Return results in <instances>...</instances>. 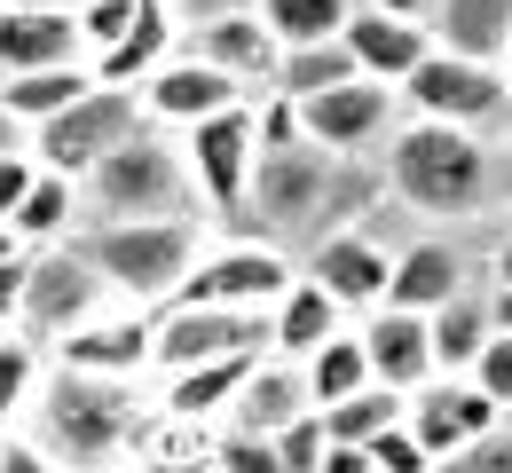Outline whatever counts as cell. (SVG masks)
I'll return each mask as SVG.
<instances>
[{"label":"cell","mask_w":512,"mask_h":473,"mask_svg":"<svg viewBox=\"0 0 512 473\" xmlns=\"http://www.w3.org/2000/svg\"><path fill=\"white\" fill-rule=\"evenodd\" d=\"M79 64H87L79 8H32V16H8V8H0V79H32V71H79Z\"/></svg>","instance_id":"obj_19"},{"label":"cell","mask_w":512,"mask_h":473,"mask_svg":"<svg viewBox=\"0 0 512 473\" xmlns=\"http://www.w3.org/2000/svg\"><path fill=\"white\" fill-rule=\"evenodd\" d=\"M473 387L489 395V403L512 418V332H497L489 347H481V363H473Z\"/></svg>","instance_id":"obj_35"},{"label":"cell","mask_w":512,"mask_h":473,"mask_svg":"<svg viewBox=\"0 0 512 473\" xmlns=\"http://www.w3.org/2000/svg\"><path fill=\"white\" fill-rule=\"evenodd\" d=\"M505 142H512V111H505Z\"/></svg>","instance_id":"obj_49"},{"label":"cell","mask_w":512,"mask_h":473,"mask_svg":"<svg viewBox=\"0 0 512 473\" xmlns=\"http://www.w3.org/2000/svg\"><path fill=\"white\" fill-rule=\"evenodd\" d=\"M0 473H64V466H56L40 442H8V466H0Z\"/></svg>","instance_id":"obj_42"},{"label":"cell","mask_w":512,"mask_h":473,"mask_svg":"<svg viewBox=\"0 0 512 473\" xmlns=\"http://www.w3.org/2000/svg\"><path fill=\"white\" fill-rule=\"evenodd\" d=\"M182 150H190L205 213H245L253 205V174H260V103L229 111V119H205L197 135H182Z\"/></svg>","instance_id":"obj_13"},{"label":"cell","mask_w":512,"mask_h":473,"mask_svg":"<svg viewBox=\"0 0 512 473\" xmlns=\"http://www.w3.org/2000/svg\"><path fill=\"white\" fill-rule=\"evenodd\" d=\"M24 276H32V253L0 245V332H16V316H24Z\"/></svg>","instance_id":"obj_38"},{"label":"cell","mask_w":512,"mask_h":473,"mask_svg":"<svg viewBox=\"0 0 512 473\" xmlns=\"http://www.w3.org/2000/svg\"><path fill=\"white\" fill-rule=\"evenodd\" d=\"M111 308H119V300H111L103 269H95L79 245H48V253H32V276H24V316H16V332L32 339V347H56V339H71L79 324L111 316Z\"/></svg>","instance_id":"obj_7"},{"label":"cell","mask_w":512,"mask_h":473,"mask_svg":"<svg viewBox=\"0 0 512 473\" xmlns=\"http://www.w3.org/2000/svg\"><path fill=\"white\" fill-rule=\"evenodd\" d=\"M292 284H300V261H292L284 245H268V237H221V245H205V261H197V276L182 284V300H190V308L276 316V308L292 300Z\"/></svg>","instance_id":"obj_5"},{"label":"cell","mask_w":512,"mask_h":473,"mask_svg":"<svg viewBox=\"0 0 512 473\" xmlns=\"http://www.w3.org/2000/svg\"><path fill=\"white\" fill-rule=\"evenodd\" d=\"M316 418V395H308V371L300 363H284V355H268L253 371V387L237 395L229 410V434H253V442H284L292 426H308Z\"/></svg>","instance_id":"obj_20"},{"label":"cell","mask_w":512,"mask_h":473,"mask_svg":"<svg viewBox=\"0 0 512 473\" xmlns=\"http://www.w3.org/2000/svg\"><path fill=\"white\" fill-rule=\"evenodd\" d=\"M8 16H32V8H71V0H0Z\"/></svg>","instance_id":"obj_46"},{"label":"cell","mask_w":512,"mask_h":473,"mask_svg":"<svg viewBox=\"0 0 512 473\" xmlns=\"http://www.w3.org/2000/svg\"><path fill=\"white\" fill-rule=\"evenodd\" d=\"M434 48L505 71L512 64V0H442L434 8Z\"/></svg>","instance_id":"obj_24"},{"label":"cell","mask_w":512,"mask_h":473,"mask_svg":"<svg viewBox=\"0 0 512 473\" xmlns=\"http://www.w3.org/2000/svg\"><path fill=\"white\" fill-rule=\"evenodd\" d=\"M489 426H505V410L489 403L473 379H434V387H418V395H410V434L426 442V458H434V466L465 458Z\"/></svg>","instance_id":"obj_18"},{"label":"cell","mask_w":512,"mask_h":473,"mask_svg":"<svg viewBox=\"0 0 512 473\" xmlns=\"http://www.w3.org/2000/svg\"><path fill=\"white\" fill-rule=\"evenodd\" d=\"M371 466H379V473H442L410 426H394V434H379V442H371Z\"/></svg>","instance_id":"obj_36"},{"label":"cell","mask_w":512,"mask_h":473,"mask_svg":"<svg viewBox=\"0 0 512 473\" xmlns=\"http://www.w3.org/2000/svg\"><path fill=\"white\" fill-rule=\"evenodd\" d=\"M48 363H56V371H79V379L142 387V379H158V316H150V308H111V316L79 324L71 339H56Z\"/></svg>","instance_id":"obj_11"},{"label":"cell","mask_w":512,"mask_h":473,"mask_svg":"<svg viewBox=\"0 0 512 473\" xmlns=\"http://www.w3.org/2000/svg\"><path fill=\"white\" fill-rule=\"evenodd\" d=\"M426 324H434V363H442V379H473L481 347L497 339V316H489V276H481L473 292H457L442 316H426Z\"/></svg>","instance_id":"obj_26"},{"label":"cell","mask_w":512,"mask_h":473,"mask_svg":"<svg viewBox=\"0 0 512 473\" xmlns=\"http://www.w3.org/2000/svg\"><path fill=\"white\" fill-rule=\"evenodd\" d=\"M394 426H410V395H394V387H371V395H355V403L323 410V434H331L339 450H371Z\"/></svg>","instance_id":"obj_30"},{"label":"cell","mask_w":512,"mask_h":473,"mask_svg":"<svg viewBox=\"0 0 512 473\" xmlns=\"http://www.w3.org/2000/svg\"><path fill=\"white\" fill-rule=\"evenodd\" d=\"M300 127L331 158H386V142L402 135V95L379 79H347L316 103H300Z\"/></svg>","instance_id":"obj_12"},{"label":"cell","mask_w":512,"mask_h":473,"mask_svg":"<svg viewBox=\"0 0 512 473\" xmlns=\"http://www.w3.org/2000/svg\"><path fill=\"white\" fill-rule=\"evenodd\" d=\"M339 48L355 56L363 79H379V87L402 95V79L434 56V32H426V24H402V16H379V8H355V24H347V40H339Z\"/></svg>","instance_id":"obj_22"},{"label":"cell","mask_w":512,"mask_h":473,"mask_svg":"<svg viewBox=\"0 0 512 473\" xmlns=\"http://www.w3.org/2000/svg\"><path fill=\"white\" fill-rule=\"evenodd\" d=\"M158 403L142 387H119V379H79V371H56L40 379V403H32V426H40V450L64 473H111L127 466V450L150 434Z\"/></svg>","instance_id":"obj_2"},{"label":"cell","mask_w":512,"mask_h":473,"mask_svg":"<svg viewBox=\"0 0 512 473\" xmlns=\"http://www.w3.org/2000/svg\"><path fill=\"white\" fill-rule=\"evenodd\" d=\"M142 127H150V119H142V95L95 79V87L71 103L56 127H40V166H48V174H64V182H87V174H95L111 150H127Z\"/></svg>","instance_id":"obj_8"},{"label":"cell","mask_w":512,"mask_h":473,"mask_svg":"<svg viewBox=\"0 0 512 473\" xmlns=\"http://www.w3.org/2000/svg\"><path fill=\"white\" fill-rule=\"evenodd\" d=\"M237 355H276L268 316H237V308H158V379H182L205 363H237Z\"/></svg>","instance_id":"obj_10"},{"label":"cell","mask_w":512,"mask_h":473,"mask_svg":"<svg viewBox=\"0 0 512 473\" xmlns=\"http://www.w3.org/2000/svg\"><path fill=\"white\" fill-rule=\"evenodd\" d=\"M497 142L465 135V127H434V119H402V135L386 142V190L394 205H410L418 221H473V213H497Z\"/></svg>","instance_id":"obj_1"},{"label":"cell","mask_w":512,"mask_h":473,"mask_svg":"<svg viewBox=\"0 0 512 473\" xmlns=\"http://www.w3.org/2000/svg\"><path fill=\"white\" fill-rule=\"evenodd\" d=\"M260 363L268 355H237V363H205V371H182V379H158V418L166 426H213V418H229Z\"/></svg>","instance_id":"obj_23"},{"label":"cell","mask_w":512,"mask_h":473,"mask_svg":"<svg viewBox=\"0 0 512 473\" xmlns=\"http://www.w3.org/2000/svg\"><path fill=\"white\" fill-rule=\"evenodd\" d=\"M174 8V24L197 32V24H213V16H237V8H253V0H166Z\"/></svg>","instance_id":"obj_40"},{"label":"cell","mask_w":512,"mask_h":473,"mask_svg":"<svg viewBox=\"0 0 512 473\" xmlns=\"http://www.w3.org/2000/svg\"><path fill=\"white\" fill-rule=\"evenodd\" d=\"M481 276H489V261H473L457 237L426 229V237L394 245V292H386V308H402V316H442L449 300L473 292Z\"/></svg>","instance_id":"obj_16"},{"label":"cell","mask_w":512,"mask_h":473,"mask_svg":"<svg viewBox=\"0 0 512 473\" xmlns=\"http://www.w3.org/2000/svg\"><path fill=\"white\" fill-rule=\"evenodd\" d=\"M363 8H379V16H402V24H426V32H434V8H442V0H363Z\"/></svg>","instance_id":"obj_43"},{"label":"cell","mask_w":512,"mask_h":473,"mask_svg":"<svg viewBox=\"0 0 512 473\" xmlns=\"http://www.w3.org/2000/svg\"><path fill=\"white\" fill-rule=\"evenodd\" d=\"M505 79H512V64H505Z\"/></svg>","instance_id":"obj_50"},{"label":"cell","mask_w":512,"mask_h":473,"mask_svg":"<svg viewBox=\"0 0 512 473\" xmlns=\"http://www.w3.org/2000/svg\"><path fill=\"white\" fill-rule=\"evenodd\" d=\"M182 48H190L197 64L229 71L245 95H276V71H284V40L260 24V8H237V16H213V24H197V32H182Z\"/></svg>","instance_id":"obj_17"},{"label":"cell","mask_w":512,"mask_h":473,"mask_svg":"<svg viewBox=\"0 0 512 473\" xmlns=\"http://www.w3.org/2000/svg\"><path fill=\"white\" fill-rule=\"evenodd\" d=\"M32 182H40V158L24 150V158H0V229L16 221V205L32 198Z\"/></svg>","instance_id":"obj_39"},{"label":"cell","mask_w":512,"mask_h":473,"mask_svg":"<svg viewBox=\"0 0 512 473\" xmlns=\"http://www.w3.org/2000/svg\"><path fill=\"white\" fill-rule=\"evenodd\" d=\"M505 111H512L505 71L442 56V48L402 79V119H434V127H465V135H505Z\"/></svg>","instance_id":"obj_6"},{"label":"cell","mask_w":512,"mask_h":473,"mask_svg":"<svg viewBox=\"0 0 512 473\" xmlns=\"http://www.w3.org/2000/svg\"><path fill=\"white\" fill-rule=\"evenodd\" d=\"M331 150H316V142H292V150H260V174H253V213L260 229L253 237H308L316 245V221H323V198H331Z\"/></svg>","instance_id":"obj_9"},{"label":"cell","mask_w":512,"mask_h":473,"mask_svg":"<svg viewBox=\"0 0 512 473\" xmlns=\"http://www.w3.org/2000/svg\"><path fill=\"white\" fill-rule=\"evenodd\" d=\"M347 324H355V316H347V308H339L308 269H300V284H292V300L268 316V332H276V355H284V363H316Z\"/></svg>","instance_id":"obj_25"},{"label":"cell","mask_w":512,"mask_h":473,"mask_svg":"<svg viewBox=\"0 0 512 473\" xmlns=\"http://www.w3.org/2000/svg\"><path fill=\"white\" fill-rule=\"evenodd\" d=\"M40 379H48V347H32L24 332H0V434L40 403Z\"/></svg>","instance_id":"obj_32"},{"label":"cell","mask_w":512,"mask_h":473,"mask_svg":"<svg viewBox=\"0 0 512 473\" xmlns=\"http://www.w3.org/2000/svg\"><path fill=\"white\" fill-rule=\"evenodd\" d=\"M300 269L363 324V316H379L386 292H394V245H379V229H339V237H323V245L300 253Z\"/></svg>","instance_id":"obj_15"},{"label":"cell","mask_w":512,"mask_h":473,"mask_svg":"<svg viewBox=\"0 0 512 473\" xmlns=\"http://www.w3.org/2000/svg\"><path fill=\"white\" fill-rule=\"evenodd\" d=\"M71 8H79V32H87V71L103 64V56H119L134 16H142V0H71Z\"/></svg>","instance_id":"obj_33"},{"label":"cell","mask_w":512,"mask_h":473,"mask_svg":"<svg viewBox=\"0 0 512 473\" xmlns=\"http://www.w3.org/2000/svg\"><path fill=\"white\" fill-rule=\"evenodd\" d=\"M347 79H363L347 48H292V56H284V71H276V95L300 111V103H316V95L347 87Z\"/></svg>","instance_id":"obj_31"},{"label":"cell","mask_w":512,"mask_h":473,"mask_svg":"<svg viewBox=\"0 0 512 473\" xmlns=\"http://www.w3.org/2000/svg\"><path fill=\"white\" fill-rule=\"evenodd\" d=\"M79 253L103 269L119 308H174L182 284L205 261V229L197 221H87L79 229Z\"/></svg>","instance_id":"obj_3"},{"label":"cell","mask_w":512,"mask_h":473,"mask_svg":"<svg viewBox=\"0 0 512 473\" xmlns=\"http://www.w3.org/2000/svg\"><path fill=\"white\" fill-rule=\"evenodd\" d=\"M134 95H142V119H150V127H166V135H197L205 119H229V111H245V103H253L229 71L197 64L190 48H182L174 64H158Z\"/></svg>","instance_id":"obj_14"},{"label":"cell","mask_w":512,"mask_h":473,"mask_svg":"<svg viewBox=\"0 0 512 473\" xmlns=\"http://www.w3.org/2000/svg\"><path fill=\"white\" fill-rule=\"evenodd\" d=\"M253 8H260V24L284 40V56H292V48H339L363 0H253Z\"/></svg>","instance_id":"obj_27"},{"label":"cell","mask_w":512,"mask_h":473,"mask_svg":"<svg viewBox=\"0 0 512 473\" xmlns=\"http://www.w3.org/2000/svg\"><path fill=\"white\" fill-rule=\"evenodd\" d=\"M111 473H166L158 458H127V466H111Z\"/></svg>","instance_id":"obj_47"},{"label":"cell","mask_w":512,"mask_h":473,"mask_svg":"<svg viewBox=\"0 0 512 473\" xmlns=\"http://www.w3.org/2000/svg\"><path fill=\"white\" fill-rule=\"evenodd\" d=\"M24 150L40 158V135H32V127L16 119V111H0V158H24Z\"/></svg>","instance_id":"obj_41"},{"label":"cell","mask_w":512,"mask_h":473,"mask_svg":"<svg viewBox=\"0 0 512 473\" xmlns=\"http://www.w3.org/2000/svg\"><path fill=\"white\" fill-rule=\"evenodd\" d=\"M87 87H95V71H87V64H79V71H32V79H0V111H16V119L40 135V127H56V119H64V111L87 95Z\"/></svg>","instance_id":"obj_29"},{"label":"cell","mask_w":512,"mask_h":473,"mask_svg":"<svg viewBox=\"0 0 512 473\" xmlns=\"http://www.w3.org/2000/svg\"><path fill=\"white\" fill-rule=\"evenodd\" d=\"M213 473H284V458H276V442L221 434V442H213Z\"/></svg>","instance_id":"obj_34"},{"label":"cell","mask_w":512,"mask_h":473,"mask_svg":"<svg viewBox=\"0 0 512 473\" xmlns=\"http://www.w3.org/2000/svg\"><path fill=\"white\" fill-rule=\"evenodd\" d=\"M79 190H87V221H205L190 150H182V135H166V127H142Z\"/></svg>","instance_id":"obj_4"},{"label":"cell","mask_w":512,"mask_h":473,"mask_svg":"<svg viewBox=\"0 0 512 473\" xmlns=\"http://www.w3.org/2000/svg\"><path fill=\"white\" fill-rule=\"evenodd\" d=\"M489 316H497V332H512V292L505 284H489Z\"/></svg>","instance_id":"obj_45"},{"label":"cell","mask_w":512,"mask_h":473,"mask_svg":"<svg viewBox=\"0 0 512 473\" xmlns=\"http://www.w3.org/2000/svg\"><path fill=\"white\" fill-rule=\"evenodd\" d=\"M363 347H371L379 387H394V395H418V387L442 379V363H434V324H426V316L379 308V316H363Z\"/></svg>","instance_id":"obj_21"},{"label":"cell","mask_w":512,"mask_h":473,"mask_svg":"<svg viewBox=\"0 0 512 473\" xmlns=\"http://www.w3.org/2000/svg\"><path fill=\"white\" fill-rule=\"evenodd\" d=\"M8 442H16V434H0V466H8Z\"/></svg>","instance_id":"obj_48"},{"label":"cell","mask_w":512,"mask_h":473,"mask_svg":"<svg viewBox=\"0 0 512 473\" xmlns=\"http://www.w3.org/2000/svg\"><path fill=\"white\" fill-rule=\"evenodd\" d=\"M300 371H308V395H316V410H339V403H355V395H371V387H379L371 347H363V324H347V332L331 339L316 363H300Z\"/></svg>","instance_id":"obj_28"},{"label":"cell","mask_w":512,"mask_h":473,"mask_svg":"<svg viewBox=\"0 0 512 473\" xmlns=\"http://www.w3.org/2000/svg\"><path fill=\"white\" fill-rule=\"evenodd\" d=\"M489 284H505V292H512V229L497 237V253H489Z\"/></svg>","instance_id":"obj_44"},{"label":"cell","mask_w":512,"mask_h":473,"mask_svg":"<svg viewBox=\"0 0 512 473\" xmlns=\"http://www.w3.org/2000/svg\"><path fill=\"white\" fill-rule=\"evenodd\" d=\"M442 473H512V418H505V426H489V434H481L465 458H449Z\"/></svg>","instance_id":"obj_37"}]
</instances>
